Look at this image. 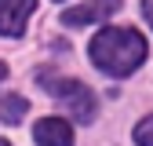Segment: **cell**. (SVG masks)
Wrapping results in <instances>:
<instances>
[{"label": "cell", "instance_id": "1", "mask_svg": "<svg viewBox=\"0 0 153 146\" xmlns=\"http://www.w3.org/2000/svg\"><path fill=\"white\" fill-rule=\"evenodd\" d=\"M91 62L99 66L109 77H128L135 73V66H142L146 59V40L139 29H128V26H106L91 36Z\"/></svg>", "mask_w": 153, "mask_h": 146}, {"label": "cell", "instance_id": "2", "mask_svg": "<svg viewBox=\"0 0 153 146\" xmlns=\"http://www.w3.org/2000/svg\"><path fill=\"white\" fill-rule=\"evenodd\" d=\"M40 84L51 91L55 99H62L66 106H69V113L76 117V121H91L95 117V95H91V88L88 84H80V80H69V77H40Z\"/></svg>", "mask_w": 153, "mask_h": 146}, {"label": "cell", "instance_id": "3", "mask_svg": "<svg viewBox=\"0 0 153 146\" xmlns=\"http://www.w3.org/2000/svg\"><path fill=\"white\" fill-rule=\"evenodd\" d=\"M36 0H0V36H18L26 29V18L33 15Z\"/></svg>", "mask_w": 153, "mask_h": 146}, {"label": "cell", "instance_id": "4", "mask_svg": "<svg viewBox=\"0 0 153 146\" xmlns=\"http://www.w3.org/2000/svg\"><path fill=\"white\" fill-rule=\"evenodd\" d=\"M117 7H120V0H88L80 7H69L62 15V22L66 26H88V22H99V18H109Z\"/></svg>", "mask_w": 153, "mask_h": 146}, {"label": "cell", "instance_id": "5", "mask_svg": "<svg viewBox=\"0 0 153 146\" xmlns=\"http://www.w3.org/2000/svg\"><path fill=\"white\" fill-rule=\"evenodd\" d=\"M33 139L40 146H73V128L62 117H44V121H36Z\"/></svg>", "mask_w": 153, "mask_h": 146}, {"label": "cell", "instance_id": "6", "mask_svg": "<svg viewBox=\"0 0 153 146\" xmlns=\"http://www.w3.org/2000/svg\"><path fill=\"white\" fill-rule=\"evenodd\" d=\"M26 110H29V102L22 95H4V99H0V121H4V124H18L26 117Z\"/></svg>", "mask_w": 153, "mask_h": 146}, {"label": "cell", "instance_id": "7", "mask_svg": "<svg viewBox=\"0 0 153 146\" xmlns=\"http://www.w3.org/2000/svg\"><path fill=\"white\" fill-rule=\"evenodd\" d=\"M135 142H139V146H153V113L135 128Z\"/></svg>", "mask_w": 153, "mask_h": 146}, {"label": "cell", "instance_id": "8", "mask_svg": "<svg viewBox=\"0 0 153 146\" xmlns=\"http://www.w3.org/2000/svg\"><path fill=\"white\" fill-rule=\"evenodd\" d=\"M142 15H146V22L153 26V0H142Z\"/></svg>", "mask_w": 153, "mask_h": 146}, {"label": "cell", "instance_id": "9", "mask_svg": "<svg viewBox=\"0 0 153 146\" xmlns=\"http://www.w3.org/2000/svg\"><path fill=\"white\" fill-rule=\"evenodd\" d=\"M4 77H7V66H4V62H0V80H4Z\"/></svg>", "mask_w": 153, "mask_h": 146}, {"label": "cell", "instance_id": "10", "mask_svg": "<svg viewBox=\"0 0 153 146\" xmlns=\"http://www.w3.org/2000/svg\"><path fill=\"white\" fill-rule=\"evenodd\" d=\"M0 146H11V142H7V139H0Z\"/></svg>", "mask_w": 153, "mask_h": 146}]
</instances>
